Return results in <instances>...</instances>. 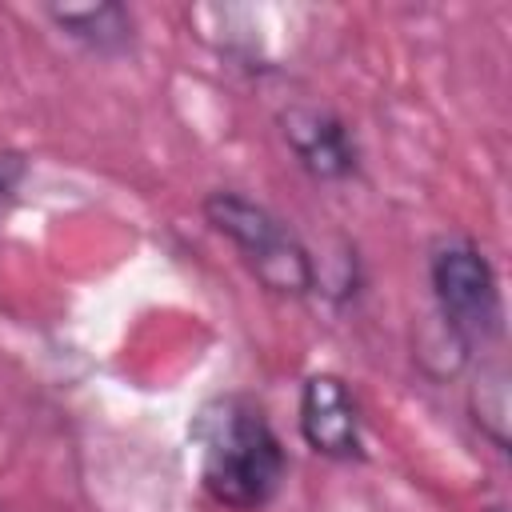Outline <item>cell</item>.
Returning <instances> with one entry per match:
<instances>
[{"label":"cell","instance_id":"cell-1","mask_svg":"<svg viewBox=\"0 0 512 512\" xmlns=\"http://www.w3.org/2000/svg\"><path fill=\"white\" fill-rule=\"evenodd\" d=\"M192 436L200 444V488L228 512H264L284 480L288 452L260 400L228 392L196 412Z\"/></svg>","mask_w":512,"mask_h":512},{"label":"cell","instance_id":"cell-2","mask_svg":"<svg viewBox=\"0 0 512 512\" xmlns=\"http://www.w3.org/2000/svg\"><path fill=\"white\" fill-rule=\"evenodd\" d=\"M212 232H220L252 272V280L284 300H304L320 288V272L304 240L260 200L232 188H212L200 204Z\"/></svg>","mask_w":512,"mask_h":512},{"label":"cell","instance_id":"cell-3","mask_svg":"<svg viewBox=\"0 0 512 512\" xmlns=\"http://www.w3.org/2000/svg\"><path fill=\"white\" fill-rule=\"evenodd\" d=\"M428 284L436 320L472 352L504 332V296L492 260L464 232H440L428 244Z\"/></svg>","mask_w":512,"mask_h":512},{"label":"cell","instance_id":"cell-4","mask_svg":"<svg viewBox=\"0 0 512 512\" xmlns=\"http://www.w3.org/2000/svg\"><path fill=\"white\" fill-rule=\"evenodd\" d=\"M280 136L288 144V152L296 156V164L320 180V184H340L352 180L360 172V148L352 128L324 104H308V100H292L288 108L276 112Z\"/></svg>","mask_w":512,"mask_h":512},{"label":"cell","instance_id":"cell-5","mask_svg":"<svg viewBox=\"0 0 512 512\" xmlns=\"http://www.w3.org/2000/svg\"><path fill=\"white\" fill-rule=\"evenodd\" d=\"M296 424H300L304 444L316 456L336 460V464L364 460V420H360V404L344 376L312 372L300 384Z\"/></svg>","mask_w":512,"mask_h":512},{"label":"cell","instance_id":"cell-6","mask_svg":"<svg viewBox=\"0 0 512 512\" xmlns=\"http://www.w3.org/2000/svg\"><path fill=\"white\" fill-rule=\"evenodd\" d=\"M48 20L76 40L80 48L96 52V56H124L136 44V20L128 12V4L104 0V4H84V8H44Z\"/></svg>","mask_w":512,"mask_h":512},{"label":"cell","instance_id":"cell-7","mask_svg":"<svg viewBox=\"0 0 512 512\" xmlns=\"http://www.w3.org/2000/svg\"><path fill=\"white\" fill-rule=\"evenodd\" d=\"M468 412L480 436L496 448L508 452V368L504 360H484L472 388H468Z\"/></svg>","mask_w":512,"mask_h":512},{"label":"cell","instance_id":"cell-8","mask_svg":"<svg viewBox=\"0 0 512 512\" xmlns=\"http://www.w3.org/2000/svg\"><path fill=\"white\" fill-rule=\"evenodd\" d=\"M24 172H28V156L24 152H0V208L12 200V192L20 188V180H24Z\"/></svg>","mask_w":512,"mask_h":512},{"label":"cell","instance_id":"cell-9","mask_svg":"<svg viewBox=\"0 0 512 512\" xmlns=\"http://www.w3.org/2000/svg\"><path fill=\"white\" fill-rule=\"evenodd\" d=\"M484 512H508V504H504V500H492V504H488Z\"/></svg>","mask_w":512,"mask_h":512},{"label":"cell","instance_id":"cell-10","mask_svg":"<svg viewBox=\"0 0 512 512\" xmlns=\"http://www.w3.org/2000/svg\"><path fill=\"white\" fill-rule=\"evenodd\" d=\"M0 512H4V508H0Z\"/></svg>","mask_w":512,"mask_h":512}]
</instances>
